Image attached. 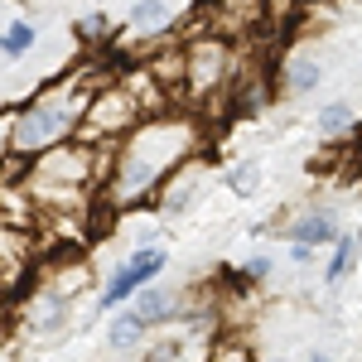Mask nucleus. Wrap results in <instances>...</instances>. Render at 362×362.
I'll return each instance as SVG.
<instances>
[{
	"instance_id": "obj_1",
	"label": "nucleus",
	"mask_w": 362,
	"mask_h": 362,
	"mask_svg": "<svg viewBox=\"0 0 362 362\" xmlns=\"http://www.w3.org/2000/svg\"><path fill=\"white\" fill-rule=\"evenodd\" d=\"M203 131H198V116L184 112H165V116H145L131 136L116 145V165L102 184V203L107 213H136L150 208L160 184H165L184 160H194Z\"/></svg>"
},
{
	"instance_id": "obj_2",
	"label": "nucleus",
	"mask_w": 362,
	"mask_h": 362,
	"mask_svg": "<svg viewBox=\"0 0 362 362\" xmlns=\"http://www.w3.org/2000/svg\"><path fill=\"white\" fill-rule=\"evenodd\" d=\"M112 78H121L112 63L87 58L83 68H73V73L54 78L49 87H39L25 107H15L10 121H5V155L15 165H29L34 155L78 140V126H83V112H87V102H92V92L102 83H112Z\"/></svg>"
},
{
	"instance_id": "obj_3",
	"label": "nucleus",
	"mask_w": 362,
	"mask_h": 362,
	"mask_svg": "<svg viewBox=\"0 0 362 362\" xmlns=\"http://www.w3.org/2000/svg\"><path fill=\"white\" fill-rule=\"evenodd\" d=\"M242 63H247V39H223L213 29L198 25L184 29V92L179 102L189 112H203V107H227L232 102V87L242 78Z\"/></svg>"
},
{
	"instance_id": "obj_4",
	"label": "nucleus",
	"mask_w": 362,
	"mask_h": 362,
	"mask_svg": "<svg viewBox=\"0 0 362 362\" xmlns=\"http://www.w3.org/2000/svg\"><path fill=\"white\" fill-rule=\"evenodd\" d=\"M140 121H145V107L131 92V83L112 78V83H102L92 92V102H87V112H83V126H78V140H87V145H121Z\"/></svg>"
},
{
	"instance_id": "obj_5",
	"label": "nucleus",
	"mask_w": 362,
	"mask_h": 362,
	"mask_svg": "<svg viewBox=\"0 0 362 362\" xmlns=\"http://www.w3.org/2000/svg\"><path fill=\"white\" fill-rule=\"evenodd\" d=\"M73 305H78V300H68L58 285L39 280L25 300L15 305V319H20V329H25L29 338L49 343V338H63L68 329H73Z\"/></svg>"
},
{
	"instance_id": "obj_6",
	"label": "nucleus",
	"mask_w": 362,
	"mask_h": 362,
	"mask_svg": "<svg viewBox=\"0 0 362 362\" xmlns=\"http://www.w3.org/2000/svg\"><path fill=\"white\" fill-rule=\"evenodd\" d=\"M194 5L198 0H131V10H126V34L145 39L150 49H165V44H174V34L189 29Z\"/></svg>"
},
{
	"instance_id": "obj_7",
	"label": "nucleus",
	"mask_w": 362,
	"mask_h": 362,
	"mask_svg": "<svg viewBox=\"0 0 362 362\" xmlns=\"http://www.w3.org/2000/svg\"><path fill=\"white\" fill-rule=\"evenodd\" d=\"M271 10H276V0H203L198 20H203V29L242 44V39L261 34V25L271 20Z\"/></svg>"
},
{
	"instance_id": "obj_8",
	"label": "nucleus",
	"mask_w": 362,
	"mask_h": 362,
	"mask_svg": "<svg viewBox=\"0 0 362 362\" xmlns=\"http://www.w3.org/2000/svg\"><path fill=\"white\" fill-rule=\"evenodd\" d=\"M276 237L285 242H305V247H334L338 237H343V223H338V213L329 203H305V208H295V213H285L276 223Z\"/></svg>"
},
{
	"instance_id": "obj_9",
	"label": "nucleus",
	"mask_w": 362,
	"mask_h": 362,
	"mask_svg": "<svg viewBox=\"0 0 362 362\" xmlns=\"http://www.w3.org/2000/svg\"><path fill=\"white\" fill-rule=\"evenodd\" d=\"M34 261H39L34 227H20V223H5L0 218V295L20 290V280L34 271Z\"/></svg>"
},
{
	"instance_id": "obj_10",
	"label": "nucleus",
	"mask_w": 362,
	"mask_h": 362,
	"mask_svg": "<svg viewBox=\"0 0 362 362\" xmlns=\"http://www.w3.org/2000/svg\"><path fill=\"white\" fill-rule=\"evenodd\" d=\"M198 194H203V160H184V165L169 174L165 184H160V194H155V203H150V213L165 223V218H184L189 208L198 203Z\"/></svg>"
},
{
	"instance_id": "obj_11",
	"label": "nucleus",
	"mask_w": 362,
	"mask_h": 362,
	"mask_svg": "<svg viewBox=\"0 0 362 362\" xmlns=\"http://www.w3.org/2000/svg\"><path fill=\"white\" fill-rule=\"evenodd\" d=\"M213 353L203 338H194L184 324H160V329H150L145 338V348H140L136 358L140 362H203Z\"/></svg>"
},
{
	"instance_id": "obj_12",
	"label": "nucleus",
	"mask_w": 362,
	"mask_h": 362,
	"mask_svg": "<svg viewBox=\"0 0 362 362\" xmlns=\"http://www.w3.org/2000/svg\"><path fill=\"white\" fill-rule=\"evenodd\" d=\"M324 78H329L324 54H314V49H290L276 68V92L280 97H305V92H314Z\"/></svg>"
},
{
	"instance_id": "obj_13",
	"label": "nucleus",
	"mask_w": 362,
	"mask_h": 362,
	"mask_svg": "<svg viewBox=\"0 0 362 362\" xmlns=\"http://www.w3.org/2000/svg\"><path fill=\"white\" fill-rule=\"evenodd\" d=\"M362 131V107L353 97H334L314 107V136L319 140H353Z\"/></svg>"
},
{
	"instance_id": "obj_14",
	"label": "nucleus",
	"mask_w": 362,
	"mask_h": 362,
	"mask_svg": "<svg viewBox=\"0 0 362 362\" xmlns=\"http://www.w3.org/2000/svg\"><path fill=\"white\" fill-rule=\"evenodd\" d=\"M145 338H150V319H145L136 305H121L112 319H107V348L121 353V358H126V353H140Z\"/></svg>"
},
{
	"instance_id": "obj_15",
	"label": "nucleus",
	"mask_w": 362,
	"mask_h": 362,
	"mask_svg": "<svg viewBox=\"0 0 362 362\" xmlns=\"http://www.w3.org/2000/svg\"><path fill=\"white\" fill-rule=\"evenodd\" d=\"M145 285H150V280H145V271H140V266H131V261H121L112 276H107V285L97 290V309H102V314H116L121 305H131Z\"/></svg>"
},
{
	"instance_id": "obj_16",
	"label": "nucleus",
	"mask_w": 362,
	"mask_h": 362,
	"mask_svg": "<svg viewBox=\"0 0 362 362\" xmlns=\"http://www.w3.org/2000/svg\"><path fill=\"white\" fill-rule=\"evenodd\" d=\"M131 305L150 319V329H160V324H179V319H184V290H169V285L155 280V285L140 290Z\"/></svg>"
},
{
	"instance_id": "obj_17",
	"label": "nucleus",
	"mask_w": 362,
	"mask_h": 362,
	"mask_svg": "<svg viewBox=\"0 0 362 362\" xmlns=\"http://www.w3.org/2000/svg\"><path fill=\"white\" fill-rule=\"evenodd\" d=\"M358 261H362V237H358V232H343L334 247H329V266H324V276H319V280H324V290H338L343 280L358 271Z\"/></svg>"
},
{
	"instance_id": "obj_18",
	"label": "nucleus",
	"mask_w": 362,
	"mask_h": 362,
	"mask_svg": "<svg viewBox=\"0 0 362 362\" xmlns=\"http://www.w3.org/2000/svg\"><path fill=\"white\" fill-rule=\"evenodd\" d=\"M261 184H266V165H261L256 155H247V160H237V165L223 169V189L232 198H256Z\"/></svg>"
},
{
	"instance_id": "obj_19",
	"label": "nucleus",
	"mask_w": 362,
	"mask_h": 362,
	"mask_svg": "<svg viewBox=\"0 0 362 362\" xmlns=\"http://www.w3.org/2000/svg\"><path fill=\"white\" fill-rule=\"evenodd\" d=\"M34 44H39V29H34V20H10V25L0 29V58H5V63L25 58Z\"/></svg>"
},
{
	"instance_id": "obj_20",
	"label": "nucleus",
	"mask_w": 362,
	"mask_h": 362,
	"mask_svg": "<svg viewBox=\"0 0 362 362\" xmlns=\"http://www.w3.org/2000/svg\"><path fill=\"white\" fill-rule=\"evenodd\" d=\"M73 34H78V44H83V49H102L107 39H116L112 20H107V15H97V10L83 15V20H73Z\"/></svg>"
},
{
	"instance_id": "obj_21",
	"label": "nucleus",
	"mask_w": 362,
	"mask_h": 362,
	"mask_svg": "<svg viewBox=\"0 0 362 362\" xmlns=\"http://www.w3.org/2000/svg\"><path fill=\"white\" fill-rule=\"evenodd\" d=\"M44 280H49V285H58L68 300H78L87 285H92V271H87V261H73V266H58V271H49Z\"/></svg>"
},
{
	"instance_id": "obj_22",
	"label": "nucleus",
	"mask_w": 362,
	"mask_h": 362,
	"mask_svg": "<svg viewBox=\"0 0 362 362\" xmlns=\"http://www.w3.org/2000/svg\"><path fill=\"white\" fill-rule=\"evenodd\" d=\"M271 271H276V256H251V261H242L237 266V285H261V280H271Z\"/></svg>"
},
{
	"instance_id": "obj_23",
	"label": "nucleus",
	"mask_w": 362,
	"mask_h": 362,
	"mask_svg": "<svg viewBox=\"0 0 362 362\" xmlns=\"http://www.w3.org/2000/svg\"><path fill=\"white\" fill-rule=\"evenodd\" d=\"M314 251H319V247H305V242H290V266H295V271H305V266H314Z\"/></svg>"
},
{
	"instance_id": "obj_24",
	"label": "nucleus",
	"mask_w": 362,
	"mask_h": 362,
	"mask_svg": "<svg viewBox=\"0 0 362 362\" xmlns=\"http://www.w3.org/2000/svg\"><path fill=\"white\" fill-rule=\"evenodd\" d=\"M305 362H334V358H329L324 348H309V358H305Z\"/></svg>"
},
{
	"instance_id": "obj_25",
	"label": "nucleus",
	"mask_w": 362,
	"mask_h": 362,
	"mask_svg": "<svg viewBox=\"0 0 362 362\" xmlns=\"http://www.w3.org/2000/svg\"><path fill=\"white\" fill-rule=\"evenodd\" d=\"M266 362H295V358H266Z\"/></svg>"
},
{
	"instance_id": "obj_26",
	"label": "nucleus",
	"mask_w": 362,
	"mask_h": 362,
	"mask_svg": "<svg viewBox=\"0 0 362 362\" xmlns=\"http://www.w3.org/2000/svg\"><path fill=\"white\" fill-rule=\"evenodd\" d=\"M300 5H319V0H300Z\"/></svg>"
},
{
	"instance_id": "obj_27",
	"label": "nucleus",
	"mask_w": 362,
	"mask_h": 362,
	"mask_svg": "<svg viewBox=\"0 0 362 362\" xmlns=\"http://www.w3.org/2000/svg\"><path fill=\"white\" fill-rule=\"evenodd\" d=\"M358 198H362V184H358Z\"/></svg>"
}]
</instances>
